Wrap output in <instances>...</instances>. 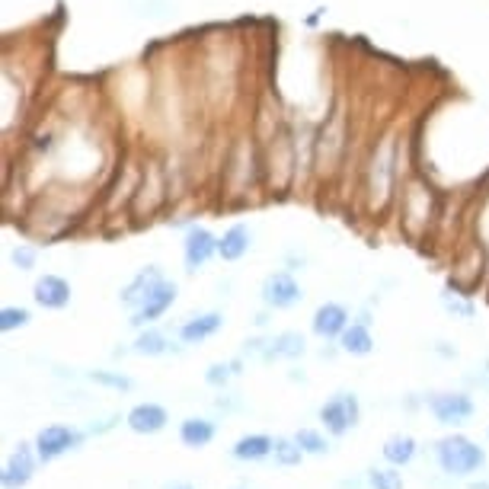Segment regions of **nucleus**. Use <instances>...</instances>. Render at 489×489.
<instances>
[{
  "label": "nucleus",
  "mask_w": 489,
  "mask_h": 489,
  "mask_svg": "<svg viewBox=\"0 0 489 489\" xmlns=\"http://www.w3.org/2000/svg\"><path fill=\"white\" fill-rule=\"evenodd\" d=\"M400 141L393 131L380 135V141L374 144L371 157L365 163V199L371 212H384L387 202L393 199V189L400 180Z\"/></svg>",
  "instance_id": "obj_1"
},
{
  "label": "nucleus",
  "mask_w": 489,
  "mask_h": 489,
  "mask_svg": "<svg viewBox=\"0 0 489 489\" xmlns=\"http://www.w3.org/2000/svg\"><path fill=\"white\" fill-rule=\"evenodd\" d=\"M438 221V195L422 176H410L400 189V227L403 234L419 244L429 237V231Z\"/></svg>",
  "instance_id": "obj_2"
},
{
  "label": "nucleus",
  "mask_w": 489,
  "mask_h": 489,
  "mask_svg": "<svg viewBox=\"0 0 489 489\" xmlns=\"http://www.w3.org/2000/svg\"><path fill=\"white\" fill-rule=\"evenodd\" d=\"M301 176L297 170V141L285 129H278L269 141H263V182L272 195H285L295 180Z\"/></svg>",
  "instance_id": "obj_3"
},
{
  "label": "nucleus",
  "mask_w": 489,
  "mask_h": 489,
  "mask_svg": "<svg viewBox=\"0 0 489 489\" xmlns=\"http://www.w3.org/2000/svg\"><path fill=\"white\" fill-rule=\"evenodd\" d=\"M263 182V148L256 144L253 131H244L227 148L224 157V186L227 195H246L250 186Z\"/></svg>",
  "instance_id": "obj_4"
},
{
  "label": "nucleus",
  "mask_w": 489,
  "mask_h": 489,
  "mask_svg": "<svg viewBox=\"0 0 489 489\" xmlns=\"http://www.w3.org/2000/svg\"><path fill=\"white\" fill-rule=\"evenodd\" d=\"M170 199H173V192H170L167 167H163L157 157H148V161L141 163V180H138V189L129 202V214H135L138 221H144V218L151 221Z\"/></svg>",
  "instance_id": "obj_5"
},
{
  "label": "nucleus",
  "mask_w": 489,
  "mask_h": 489,
  "mask_svg": "<svg viewBox=\"0 0 489 489\" xmlns=\"http://www.w3.org/2000/svg\"><path fill=\"white\" fill-rule=\"evenodd\" d=\"M435 461L442 473L448 476H470L486 463V451L467 435H448L435 444Z\"/></svg>",
  "instance_id": "obj_6"
},
{
  "label": "nucleus",
  "mask_w": 489,
  "mask_h": 489,
  "mask_svg": "<svg viewBox=\"0 0 489 489\" xmlns=\"http://www.w3.org/2000/svg\"><path fill=\"white\" fill-rule=\"evenodd\" d=\"M346 154V116L342 109H333L323 122V129L314 135V170L317 173H333Z\"/></svg>",
  "instance_id": "obj_7"
},
{
  "label": "nucleus",
  "mask_w": 489,
  "mask_h": 489,
  "mask_svg": "<svg viewBox=\"0 0 489 489\" xmlns=\"http://www.w3.org/2000/svg\"><path fill=\"white\" fill-rule=\"evenodd\" d=\"M361 419V403L355 393L342 390L336 397H329L327 403L320 406V422L327 425L329 435H346L349 429H355Z\"/></svg>",
  "instance_id": "obj_8"
},
{
  "label": "nucleus",
  "mask_w": 489,
  "mask_h": 489,
  "mask_svg": "<svg viewBox=\"0 0 489 489\" xmlns=\"http://www.w3.org/2000/svg\"><path fill=\"white\" fill-rule=\"evenodd\" d=\"M84 444V432L80 429H71V425H46V429L36 435V454H39L42 463L55 461V457L68 454V451L80 448Z\"/></svg>",
  "instance_id": "obj_9"
},
{
  "label": "nucleus",
  "mask_w": 489,
  "mask_h": 489,
  "mask_svg": "<svg viewBox=\"0 0 489 489\" xmlns=\"http://www.w3.org/2000/svg\"><path fill=\"white\" fill-rule=\"evenodd\" d=\"M218 244L221 237H214L205 224H192L182 237V263H186V272H199L218 256Z\"/></svg>",
  "instance_id": "obj_10"
},
{
  "label": "nucleus",
  "mask_w": 489,
  "mask_h": 489,
  "mask_svg": "<svg viewBox=\"0 0 489 489\" xmlns=\"http://www.w3.org/2000/svg\"><path fill=\"white\" fill-rule=\"evenodd\" d=\"M176 291H180V288H176V282H170V278H161V282L151 288V295L141 301V307L131 310V320L129 323L135 329H144V327H151V323H157L176 304Z\"/></svg>",
  "instance_id": "obj_11"
},
{
  "label": "nucleus",
  "mask_w": 489,
  "mask_h": 489,
  "mask_svg": "<svg viewBox=\"0 0 489 489\" xmlns=\"http://www.w3.org/2000/svg\"><path fill=\"white\" fill-rule=\"evenodd\" d=\"M263 304L265 307H272V310H291L297 301L304 297V291H301V285H297V278L291 276V272H272V276H265V282H263Z\"/></svg>",
  "instance_id": "obj_12"
},
{
  "label": "nucleus",
  "mask_w": 489,
  "mask_h": 489,
  "mask_svg": "<svg viewBox=\"0 0 489 489\" xmlns=\"http://www.w3.org/2000/svg\"><path fill=\"white\" fill-rule=\"evenodd\" d=\"M429 410L442 425H457V422H467V419L473 416L476 403L470 393L448 390V393H435V397H429Z\"/></svg>",
  "instance_id": "obj_13"
},
{
  "label": "nucleus",
  "mask_w": 489,
  "mask_h": 489,
  "mask_svg": "<svg viewBox=\"0 0 489 489\" xmlns=\"http://www.w3.org/2000/svg\"><path fill=\"white\" fill-rule=\"evenodd\" d=\"M36 463H39V454H36L29 444H20V448L7 457V463H4V473H0L4 489H23L26 486L36 473Z\"/></svg>",
  "instance_id": "obj_14"
},
{
  "label": "nucleus",
  "mask_w": 489,
  "mask_h": 489,
  "mask_svg": "<svg viewBox=\"0 0 489 489\" xmlns=\"http://www.w3.org/2000/svg\"><path fill=\"white\" fill-rule=\"evenodd\" d=\"M33 297H36V304L46 310H65L68 304H71V282L55 276V272H46V276L36 278Z\"/></svg>",
  "instance_id": "obj_15"
},
{
  "label": "nucleus",
  "mask_w": 489,
  "mask_h": 489,
  "mask_svg": "<svg viewBox=\"0 0 489 489\" xmlns=\"http://www.w3.org/2000/svg\"><path fill=\"white\" fill-rule=\"evenodd\" d=\"M349 323H352L349 320V310L336 301H327L314 310L310 329H314V336H320V339H339V336L346 333Z\"/></svg>",
  "instance_id": "obj_16"
},
{
  "label": "nucleus",
  "mask_w": 489,
  "mask_h": 489,
  "mask_svg": "<svg viewBox=\"0 0 489 489\" xmlns=\"http://www.w3.org/2000/svg\"><path fill=\"white\" fill-rule=\"evenodd\" d=\"M125 422H129V429L138 432V435H157V432L167 429L170 412H167V406H161V403H138L129 410Z\"/></svg>",
  "instance_id": "obj_17"
},
{
  "label": "nucleus",
  "mask_w": 489,
  "mask_h": 489,
  "mask_svg": "<svg viewBox=\"0 0 489 489\" xmlns=\"http://www.w3.org/2000/svg\"><path fill=\"white\" fill-rule=\"evenodd\" d=\"M221 327H224V314H218V310H208V314L189 317V320L176 329V336H180V342H186V346H199V342L212 339Z\"/></svg>",
  "instance_id": "obj_18"
},
{
  "label": "nucleus",
  "mask_w": 489,
  "mask_h": 489,
  "mask_svg": "<svg viewBox=\"0 0 489 489\" xmlns=\"http://www.w3.org/2000/svg\"><path fill=\"white\" fill-rule=\"evenodd\" d=\"M253 246V231L246 224H231L224 234H221V244H218V256L224 263H240V259L250 253Z\"/></svg>",
  "instance_id": "obj_19"
},
{
  "label": "nucleus",
  "mask_w": 489,
  "mask_h": 489,
  "mask_svg": "<svg viewBox=\"0 0 489 489\" xmlns=\"http://www.w3.org/2000/svg\"><path fill=\"white\" fill-rule=\"evenodd\" d=\"M161 278H163V272L157 269V265H148V269H141L135 278H131L129 285H125V288H122V295H119V297H122V304H125V307L138 310V307H141V301L151 295V288H154V285L161 282Z\"/></svg>",
  "instance_id": "obj_20"
},
{
  "label": "nucleus",
  "mask_w": 489,
  "mask_h": 489,
  "mask_svg": "<svg viewBox=\"0 0 489 489\" xmlns=\"http://www.w3.org/2000/svg\"><path fill=\"white\" fill-rule=\"evenodd\" d=\"M276 451V442H272L269 435H263V432H253V435H244L234 442L231 448V457L234 461H265V457Z\"/></svg>",
  "instance_id": "obj_21"
},
{
  "label": "nucleus",
  "mask_w": 489,
  "mask_h": 489,
  "mask_svg": "<svg viewBox=\"0 0 489 489\" xmlns=\"http://www.w3.org/2000/svg\"><path fill=\"white\" fill-rule=\"evenodd\" d=\"M339 349L346 355H355V359H365V355L374 352V336H371V327L365 320L359 323H349L346 333L339 336Z\"/></svg>",
  "instance_id": "obj_22"
},
{
  "label": "nucleus",
  "mask_w": 489,
  "mask_h": 489,
  "mask_svg": "<svg viewBox=\"0 0 489 489\" xmlns=\"http://www.w3.org/2000/svg\"><path fill=\"white\" fill-rule=\"evenodd\" d=\"M214 422L212 419H202V416H189L182 419L180 425V442L186 444V448H205V444L214 442Z\"/></svg>",
  "instance_id": "obj_23"
},
{
  "label": "nucleus",
  "mask_w": 489,
  "mask_h": 489,
  "mask_svg": "<svg viewBox=\"0 0 489 489\" xmlns=\"http://www.w3.org/2000/svg\"><path fill=\"white\" fill-rule=\"evenodd\" d=\"M304 352H307V342H304L301 333H278L276 339H269L263 359L265 361H272V359H301Z\"/></svg>",
  "instance_id": "obj_24"
},
{
  "label": "nucleus",
  "mask_w": 489,
  "mask_h": 489,
  "mask_svg": "<svg viewBox=\"0 0 489 489\" xmlns=\"http://www.w3.org/2000/svg\"><path fill=\"white\" fill-rule=\"evenodd\" d=\"M416 438L412 435H393L384 442V448H380V454H384V461L390 463V467H406V463H412V457H416Z\"/></svg>",
  "instance_id": "obj_25"
},
{
  "label": "nucleus",
  "mask_w": 489,
  "mask_h": 489,
  "mask_svg": "<svg viewBox=\"0 0 489 489\" xmlns=\"http://www.w3.org/2000/svg\"><path fill=\"white\" fill-rule=\"evenodd\" d=\"M131 352L135 355H148V359H157V355H167L173 352V342L167 339V336L161 333V329H141L138 333V339L131 342Z\"/></svg>",
  "instance_id": "obj_26"
},
{
  "label": "nucleus",
  "mask_w": 489,
  "mask_h": 489,
  "mask_svg": "<svg viewBox=\"0 0 489 489\" xmlns=\"http://www.w3.org/2000/svg\"><path fill=\"white\" fill-rule=\"evenodd\" d=\"M276 463L278 467H297L304 461V448L297 444V438H276Z\"/></svg>",
  "instance_id": "obj_27"
},
{
  "label": "nucleus",
  "mask_w": 489,
  "mask_h": 489,
  "mask_svg": "<svg viewBox=\"0 0 489 489\" xmlns=\"http://www.w3.org/2000/svg\"><path fill=\"white\" fill-rule=\"evenodd\" d=\"M234 374H240V361H214L205 371V384L221 390V387H227V380H231Z\"/></svg>",
  "instance_id": "obj_28"
},
{
  "label": "nucleus",
  "mask_w": 489,
  "mask_h": 489,
  "mask_svg": "<svg viewBox=\"0 0 489 489\" xmlns=\"http://www.w3.org/2000/svg\"><path fill=\"white\" fill-rule=\"evenodd\" d=\"M371 489H403V473L397 467H374L368 470Z\"/></svg>",
  "instance_id": "obj_29"
},
{
  "label": "nucleus",
  "mask_w": 489,
  "mask_h": 489,
  "mask_svg": "<svg viewBox=\"0 0 489 489\" xmlns=\"http://www.w3.org/2000/svg\"><path fill=\"white\" fill-rule=\"evenodd\" d=\"M295 438H297V444L304 448V454H327V451H329L327 435H323V432H317V429H301Z\"/></svg>",
  "instance_id": "obj_30"
},
{
  "label": "nucleus",
  "mask_w": 489,
  "mask_h": 489,
  "mask_svg": "<svg viewBox=\"0 0 489 489\" xmlns=\"http://www.w3.org/2000/svg\"><path fill=\"white\" fill-rule=\"evenodd\" d=\"M29 320H33V314H29L26 307H4L0 310V329H4V333H14V329L29 327Z\"/></svg>",
  "instance_id": "obj_31"
},
{
  "label": "nucleus",
  "mask_w": 489,
  "mask_h": 489,
  "mask_svg": "<svg viewBox=\"0 0 489 489\" xmlns=\"http://www.w3.org/2000/svg\"><path fill=\"white\" fill-rule=\"evenodd\" d=\"M87 378L93 380V384L99 387H112V390H131L135 387V380L129 378V374H112V371H90Z\"/></svg>",
  "instance_id": "obj_32"
},
{
  "label": "nucleus",
  "mask_w": 489,
  "mask_h": 489,
  "mask_svg": "<svg viewBox=\"0 0 489 489\" xmlns=\"http://www.w3.org/2000/svg\"><path fill=\"white\" fill-rule=\"evenodd\" d=\"M36 259H39V250H36V246H29V244H20L14 253H10V263H14L20 272L36 269Z\"/></svg>",
  "instance_id": "obj_33"
},
{
  "label": "nucleus",
  "mask_w": 489,
  "mask_h": 489,
  "mask_svg": "<svg viewBox=\"0 0 489 489\" xmlns=\"http://www.w3.org/2000/svg\"><path fill=\"white\" fill-rule=\"evenodd\" d=\"M461 297H467V295H461ZM461 297H454V301H451V295H444V307H448L451 314H457V317H463V320H470V317H473V304H470V301H461Z\"/></svg>",
  "instance_id": "obj_34"
},
{
  "label": "nucleus",
  "mask_w": 489,
  "mask_h": 489,
  "mask_svg": "<svg viewBox=\"0 0 489 489\" xmlns=\"http://www.w3.org/2000/svg\"><path fill=\"white\" fill-rule=\"evenodd\" d=\"M470 489H489L486 483H470Z\"/></svg>",
  "instance_id": "obj_35"
},
{
  "label": "nucleus",
  "mask_w": 489,
  "mask_h": 489,
  "mask_svg": "<svg viewBox=\"0 0 489 489\" xmlns=\"http://www.w3.org/2000/svg\"><path fill=\"white\" fill-rule=\"evenodd\" d=\"M173 489H192V486H189V483H180V486H173Z\"/></svg>",
  "instance_id": "obj_36"
},
{
  "label": "nucleus",
  "mask_w": 489,
  "mask_h": 489,
  "mask_svg": "<svg viewBox=\"0 0 489 489\" xmlns=\"http://www.w3.org/2000/svg\"><path fill=\"white\" fill-rule=\"evenodd\" d=\"M234 489H250V486H234Z\"/></svg>",
  "instance_id": "obj_37"
},
{
  "label": "nucleus",
  "mask_w": 489,
  "mask_h": 489,
  "mask_svg": "<svg viewBox=\"0 0 489 489\" xmlns=\"http://www.w3.org/2000/svg\"><path fill=\"white\" fill-rule=\"evenodd\" d=\"M486 368H489V361H486Z\"/></svg>",
  "instance_id": "obj_38"
}]
</instances>
